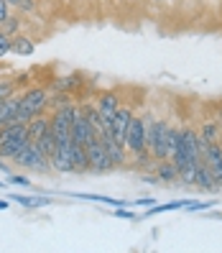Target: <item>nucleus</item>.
<instances>
[{
    "instance_id": "1",
    "label": "nucleus",
    "mask_w": 222,
    "mask_h": 253,
    "mask_svg": "<svg viewBox=\"0 0 222 253\" xmlns=\"http://www.w3.org/2000/svg\"><path fill=\"white\" fill-rule=\"evenodd\" d=\"M49 90L46 87H28V90L21 92V108L16 113V118H13V123H28L31 118L36 115H43V113H49Z\"/></svg>"
},
{
    "instance_id": "2",
    "label": "nucleus",
    "mask_w": 222,
    "mask_h": 253,
    "mask_svg": "<svg viewBox=\"0 0 222 253\" xmlns=\"http://www.w3.org/2000/svg\"><path fill=\"white\" fill-rule=\"evenodd\" d=\"M146 138H148V151L153 154L156 161L171 159V154H169V123L166 121L146 118Z\"/></svg>"
},
{
    "instance_id": "3",
    "label": "nucleus",
    "mask_w": 222,
    "mask_h": 253,
    "mask_svg": "<svg viewBox=\"0 0 222 253\" xmlns=\"http://www.w3.org/2000/svg\"><path fill=\"white\" fill-rule=\"evenodd\" d=\"M18 164L21 169H26V171H38V174H46V171H54V167H51V159L43 154V148L38 146V143H34V141H28L26 146H23V151L13 159Z\"/></svg>"
},
{
    "instance_id": "4",
    "label": "nucleus",
    "mask_w": 222,
    "mask_h": 253,
    "mask_svg": "<svg viewBox=\"0 0 222 253\" xmlns=\"http://www.w3.org/2000/svg\"><path fill=\"white\" fill-rule=\"evenodd\" d=\"M87 159H90V174H108V171L117 169L108 154L105 143H102V138H95L87 143Z\"/></svg>"
},
{
    "instance_id": "5",
    "label": "nucleus",
    "mask_w": 222,
    "mask_h": 253,
    "mask_svg": "<svg viewBox=\"0 0 222 253\" xmlns=\"http://www.w3.org/2000/svg\"><path fill=\"white\" fill-rule=\"evenodd\" d=\"M125 148L128 154H141L148 148V138H146V118L141 115H133V121L128 126V133H125Z\"/></svg>"
},
{
    "instance_id": "6",
    "label": "nucleus",
    "mask_w": 222,
    "mask_h": 253,
    "mask_svg": "<svg viewBox=\"0 0 222 253\" xmlns=\"http://www.w3.org/2000/svg\"><path fill=\"white\" fill-rule=\"evenodd\" d=\"M95 138H100L97 133H95V128L90 126V121L84 118V110H82V105H77V110H74V118H72V141L74 143H90V141H95Z\"/></svg>"
},
{
    "instance_id": "7",
    "label": "nucleus",
    "mask_w": 222,
    "mask_h": 253,
    "mask_svg": "<svg viewBox=\"0 0 222 253\" xmlns=\"http://www.w3.org/2000/svg\"><path fill=\"white\" fill-rule=\"evenodd\" d=\"M133 115H136V113H133L128 105H120L117 113L112 115V138L120 146H125V133H128V126L133 121Z\"/></svg>"
},
{
    "instance_id": "8",
    "label": "nucleus",
    "mask_w": 222,
    "mask_h": 253,
    "mask_svg": "<svg viewBox=\"0 0 222 253\" xmlns=\"http://www.w3.org/2000/svg\"><path fill=\"white\" fill-rule=\"evenodd\" d=\"M84 84L82 80V74L79 72H74V74H64V77H54L51 80V92H77L79 87Z\"/></svg>"
},
{
    "instance_id": "9",
    "label": "nucleus",
    "mask_w": 222,
    "mask_h": 253,
    "mask_svg": "<svg viewBox=\"0 0 222 253\" xmlns=\"http://www.w3.org/2000/svg\"><path fill=\"white\" fill-rule=\"evenodd\" d=\"M26 128H28V141L38 143V141L43 138V133L51 128V118H49L46 113H43V115H36V118H31V121L26 123Z\"/></svg>"
},
{
    "instance_id": "10",
    "label": "nucleus",
    "mask_w": 222,
    "mask_h": 253,
    "mask_svg": "<svg viewBox=\"0 0 222 253\" xmlns=\"http://www.w3.org/2000/svg\"><path fill=\"white\" fill-rule=\"evenodd\" d=\"M153 171L158 176V182H179V169L171 159H161L153 164Z\"/></svg>"
},
{
    "instance_id": "11",
    "label": "nucleus",
    "mask_w": 222,
    "mask_h": 253,
    "mask_svg": "<svg viewBox=\"0 0 222 253\" xmlns=\"http://www.w3.org/2000/svg\"><path fill=\"white\" fill-rule=\"evenodd\" d=\"M36 51V43L31 36H26V34H16L10 41V54H16V56H31Z\"/></svg>"
},
{
    "instance_id": "12",
    "label": "nucleus",
    "mask_w": 222,
    "mask_h": 253,
    "mask_svg": "<svg viewBox=\"0 0 222 253\" xmlns=\"http://www.w3.org/2000/svg\"><path fill=\"white\" fill-rule=\"evenodd\" d=\"M199 189H204V192H217L220 187H217V182H215V176H212V169L207 167V161L202 159L199 161V167H197V182H194Z\"/></svg>"
},
{
    "instance_id": "13",
    "label": "nucleus",
    "mask_w": 222,
    "mask_h": 253,
    "mask_svg": "<svg viewBox=\"0 0 222 253\" xmlns=\"http://www.w3.org/2000/svg\"><path fill=\"white\" fill-rule=\"evenodd\" d=\"M72 161L77 174H90V159H87V146L84 143H72Z\"/></svg>"
},
{
    "instance_id": "14",
    "label": "nucleus",
    "mask_w": 222,
    "mask_h": 253,
    "mask_svg": "<svg viewBox=\"0 0 222 253\" xmlns=\"http://www.w3.org/2000/svg\"><path fill=\"white\" fill-rule=\"evenodd\" d=\"M28 143V136H23V138H13V141H8V143H0V159H16L21 151H23V146Z\"/></svg>"
},
{
    "instance_id": "15",
    "label": "nucleus",
    "mask_w": 222,
    "mask_h": 253,
    "mask_svg": "<svg viewBox=\"0 0 222 253\" xmlns=\"http://www.w3.org/2000/svg\"><path fill=\"white\" fill-rule=\"evenodd\" d=\"M72 95L69 92H51L49 95V113H54V110H59V108H67V105H72Z\"/></svg>"
},
{
    "instance_id": "16",
    "label": "nucleus",
    "mask_w": 222,
    "mask_h": 253,
    "mask_svg": "<svg viewBox=\"0 0 222 253\" xmlns=\"http://www.w3.org/2000/svg\"><path fill=\"white\" fill-rule=\"evenodd\" d=\"M38 146L43 148V154H46L49 159L54 156V151H56V136H54V130H51V128L43 133V138L38 141Z\"/></svg>"
},
{
    "instance_id": "17",
    "label": "nucleus",
    "mask_w": 222,
    "mask_h": 253,
    "mask_svg": "<svg viewBox=\"0 0 222 253\" xmlns=\"http://www.w3.org/2000/svg\"><path fill=\"white\" fill-rule=\"evenodd\" d=\"M21 26H23V21L18 16H8L3 21V26H0V31H5L8 36H16V34H21Z\"/></svg>"
},
{
    "instance_id": "18",
    "label": "nucleus",
    "mask_w": 222,
    "mask_h": 253,
    "mask_svg": "<svg viewBox=\"0 0 222 253\" xmlns=\"http://www.w3.org/2000/svg\"><path fill=\"white\" fill-rule=\"evenodd\" d=\"M13 202H18L23 207H43V205H49L46 197H23V195H13Z\"/></svg>"
},
{
    "instance_id": "19",
    "label": "nucleus",
    "mask_w": 222,
    "mask_h": 253,
    "mask_svg": "<svg viewBox=\"0 0 222 253\" xmlns=\"http://www.w3.org/2000/svg\"><path fill=\"white\" fill-rule=\"evenodd\" d=\"M18 92V82L13 80H0V100H8Z\"/></svg>"
},
{
    "instance_id": "20",
    "label": "nucleus",
    "mask_w": 222,
    "mask_h": 253,
    "mask_svg": "<svg viewBox=\"0 0 222 253\" xmlns=\"http://www.w3.org/2000/svg\"><path fill=\"white\" fill-rule=\"evenodd\" d=\"M8 3H10V8H18L21 13H34L38 0H8Z\"/></svg>"
},
{
    "instance_id": "21",
    "label": "nucleus",
    "mask_w": 222,
    "mask_h": 253,
    "mask_svg": "<svg viewBox=\"0 0 222 253\" xmlns=\"http://www.w3.org/2000/svg\"><path fill=\"white\" fill-rule=\"evenodd\" d=\"M182 207H186V202H169V205H153L151 210H148V215H156V212H169V210H182Z\"/></svg>"
},
{
    "instance_id": "22",
    "label": "nucleus",
    "mask_w": 222,
    "mask_h": 253,
    "mask_svg": "<svg viewBox=\"0 0 222 253\" xmlns=\"http://www.w3.org/2000/svg\"><path fill=\"white\" fill-rule=\"evenodd\" d=\"M10 41H13V36H8L5 31H0V59H3L5 54H10Z\"/></svg>"
},
{
    "instance_id": "23",
    "label": "nucleus",
    "mask_w": 222,
    "mask_h": 253,
    "mask_svg": "<svg viewBox=\"0 0 222 253\" xmlns=\"http://www.w3.org/2000/svg\"><path fill=\"white\" fill-rule=\"evenodd\" d=\"M8 179H10L13 184H18V187H31V182H28V176H23V174H10Z\"/></svg>"
},
{
    "instance_id": "24",
    "label": "nucleus",
    "mask_w": 222,
    "mask_h": 253,
    "mask_svg": "<svg viewBox=\"0 0 222 253\" xmlns=\"http://www.w3.org/2000/svg\"><path fill=\"white\" fill-rule=\"evenodd\" d=\"M10 16V3L8 0H0V26H3V21Z\"/></svg>"
},
{
    "instance_id": "25",
    "label": "nucleus",
    "mask_w": 222,
    "mask_h": 253,
    "mask_svg": "<svg viewBox=\"0 0 222 253\" xmlns=\"http://www.w3.org/2000/svg\"><path fill=\"white\" fill-rule=\"evenodd\" d=\"M115 215H117V217H125V220H130V217H133L128 210H123V207H117V210H115Z\"/></svg>"
},
{
    "instance_id": "26",
    "label": "nucleus",
    "mask_w": 222,
    "mask_h": 253,
    "mask_svg": "<svg viewBox=\"0 0 222 253\" xmlns=\"http://www.w3.org/2000/svg\"><path fill=\"white\" fill-rule=\"evenodd\" d=\"M0 210H8V202L5 200H0Z\"/></svg>"
},
{
    "instance_id": "27",
    "label": "nucleus",
    "mask_w": 222,
    "mask_h": 253,
    "mask_svg": "<svg viewBox=\"0 0 222 253\" xmlns=\"http://www.w3.org/2000/svg\"><path fill=\"white\" fill-rule=\"evenodd\" d=\"M3 187H5V182H0V189H3Z\"/></svg>"
},
{
    "instance_id": "28",
    "label": "nucleus",
    "mask_w": 222,
    "mask_h": 253,
    "mask_svg": "<svg viewBox=\"0 0 222 253\" xmlns=\"http://www.w3.org/2000/svg\"><path fill=\"white\" fill-rule=\"evenodd\" d=\"M153 3H161V0H153Z\"/></svg>"
},
{
    "instance_id": "29",
    "label": "nucleus",
    "mask_w": 222,
    "mask_h": 253,
    "mask_svg": "<svg viewBox=\"0 0 222 253\" xmlns=\"http://www.w3.org/2000/svg\"><path fill=\"white\" fill-rule=\"evenodd\" d=\"M133 3H138V0H133Z\"/></svg>"
},
{
    "instance_id": "30",
    "label": "nucleus",
    "mask_w": 222,
    "mask_h": 253,
    "mask_svg": "<svg viewBox=\"0 0 222 253\" xmlns=\"http://www.w3.org/2000/svg\"><path fill=\"white\" fill-rule=\"evenodd\" d=\"M64 3H67V0H64Z\"/></svg>"
}]
</instances>
